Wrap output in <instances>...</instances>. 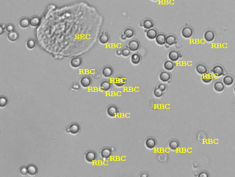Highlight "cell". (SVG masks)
I'll use <instances>...</instances> for the list:
<instances>
[{
	"instance_id": "obj_43",
	"label": "cell",
	"mask_w": 235,
	"mask_h": 177,
	"mask_svg": "<svg viewBox=\"0 0 235 177\" xmlns=\"http://www.w3.org/2000/svg\"><path fill=\"white\" fill-rule=\"evenodd\" d=\"M199 177H208L209 175L207 172H201L199 174H198Z\"/></svg>"
},
{
	"instance_id": "obj_24",
	"label": "cell",
	"mask_w": 235,
	"mask_h": 177,
	"mask_svg": "<svg viewBox=\"0 0 235 177\" xmlns=\"http://www.w3.org/2000/svg\"><path fill=\"white\" fill-rule=\"evenodd\" d=\"M40 23H41V19L38 16H33V17L30 18V24H31V27H38Z\"/></svg>"
},
{
	"instance_id": "obj_7",
	"label": "cell",
	"mask_w": 235,
	"mask_h": 177,
	"mask_svg": "<svg viewBox=\"0 0 235 177\" xmlns=\"http://www.w3.org/2000/svg\"><path fill=\"white\" fill-rule=\"evenodd\" d=\"M154 22L152 19H149V18H146L140 23V27L144 28L146 30L152 29V28H154Z\"/></svg>"
},
{
	"instance_id": "obj_25",
	"label": "cell",
	"mask_w": 235,
	"mask_h": 177,
	"mask_svg": "<svg viewBox=\"0 0 235 177\" xmlns=\"http://www.w3.org/2000/svg\"><path fill=\"white\" fill-rule=\"evenodd\" d=\"M28 169V174L30 176H35L38 172L37 167L34 164H30L27 166Z\"/></svg>"
},
{
	"instance_id": "obj_18",
	"label": "cell",
	"mask_w": 235,
	"mask_h": 177,
	"mask_svg": "<svg viewBox=\"0 0 235 177\" xmlns=\"http://www.w3.org/2000/svg\"><path fill=\"white\" fill-rule=\"evenodd\" d=\"M100 155L102 157V158H104V160L108 159L112 155V150L111 148H104L101 150V152H100Z\"/></svg>"
},
{
	"instance_id": "obj_36",
	"label": "cell",
	"mask_w": 235,
	"mask_h": 177,
	"mask_svg": "<svg viewBox=\"0 0 235 177\" xmlns=\"http://www.w3.org/2000/svg\"><path fill=\"white\" fill-rule=\"evenodd\" d=\"M153 95L154 96V97H156V98H160L162 97L163 95H164V92L161 91L158 87H156L154 89Z\"/></svg>"
},
{
	"instance_id": "obj_5",
	"label": "cell",
	"mask_w": 235,
	"mask_h": 177,
	"mask_svg": "<svg viewBox=\"0 0 235 177\" xmlns=\"http://www.w3.org/2000/svg\"><path fill=\"white\" fill-rule=\"evenodd\" d=\"M97 158V154L95 151L88 150L85 154V159L88 163L95 162Z\"/></svg>"
},
{
	"instance_id": "obj_15",
	"label": "cell",
	"mask_w": 235,
	"mask_h": 177,
	"mask_svg": "<svg viewBox=\"0 0 235 177\" xmlns=\"http://www.w3.org/2000/svg\"><path fill=\"white\" fill-rule=\"evenodd\" d=\"M112 88L111 82L108 80H103L99 84V88L102 91H108Z\"/></svg>"
},
{
	"instance_id": "obj_13",
	"label": "cell",
	"mask_w": 235,
	"mask_h": 177,
	"mask_svg": "<svg viewBox=\"0 0 235 177\" xmlns=\"http://www.w3.org/2000/svg\"><path fill=\"white\" fill-rule=\"evenodd\" d=\"M159 78L161 82L166 83V82H169L170 79H171V75H170V73L168 71H162L160 73Z\"/></svg>"
},
{
	"instance_id": "obj_40",
	"label": "cell",
	"mask_w": 235,
	"mask_h": 177,
	"mask_svg": "<svg viewBox=\"0 0 235 177\" xmlns=\"http://www.w3.org/2000/svg\"><path fill=\"white\" fill-rule=\"evenodd\" d=\"M157 87L159 88L161 91H162L163 92H164L166 89H167V86H166V84L164 83V82H163V83H161V84H159Z\"/></svg>"
},
{
	"instance_id": "obj_38",
	"label": "cell",
	"mask_w": 235,
	"mask_h": 177,
	"mask_svg": "<svg viewBox=\"0 0 235 177\" xmlns=\"http://www.w3.org/2000/svg\"><path fill=\"white\" fill-rule=\"evenodd\" d=\"M130 53H131V51L129 49V48L126 47L122 49V56H124V57H128L130 55Z\"/></svg>"
},
{
	"instance_id": "obj_45",
	"label": "cell",
	"mask_w": 235,
	"mask_h": 177,
	"mask_svg": "<svg viewBox=\"0 0 235 177\" xmlns=\"http://www.w3.org/2000/svg\"><path fill=\"white\" fill-rule=\"evenodd\" d=\"M116 55L118 56H121L122 55V49H117L116 51Z\"/></svg>"
},
{
	"instance_id": "obj_34",
	"label": "cell",
	"mask_w": 235,
	"mask_h": 177,
	"mask_svg": "<svg viewBox=\"0 0 235 177\" xmlns=\"http://www.w3.org/2000/svg\"><path fill=\"white\" fill-rule=\"evenodd\" d=\"M36 45H37V44H36L35 40L33 39L28 40L26 41V47L29 50H33L35 49L36 47Z\"/></svg>"
},
{
	"instance_id": "obj_33",
	"label": "cell",
	"mask_w": 235,
	"mask_h": 177,
	"mask_svg": "<svg viewBox=\"0 0 235 177\" xmlns=\"http://www.w3.org/2000/svg\"><path fill=\"white\" fill-rule=\"evenodd\" d=\"M124 33L125 34L128 39H131L134 35V31L132 28H126L124 29Z\"/></svg>"
},
{
	"instance_id": "obj_28",
	"label": "cell",
	"mask_w": 235,
	"mask_h": 177,
	"mask_svg": "<svg viewBox=\"0 0 235 177\" xmlns=\"http://www.w3.org/2000/svg\"><path fill=\"white\" fill-rule=\"evenodd\" d=\"M177 39L176 37L174 35H169L166 36V45L173 46L176 44Z\"/></svg>"
},
{
	"instance_id": "obj_10",
	"label": "cell",
	"mask_w": 235,
	"mask_h": 177,
	"mask_svg": "<svg viewBox=\"0 0 235 177\" xmlns=\"http://www.w3.org/2000/svg\"><path fill=\"white\" fill-rule=\"evenodd\" d=\"M195 70H196V73H197L198 74H199V75H201V76L204 75V74H206L207 73H209L208 69V67H207V66L206 65V64H202V63L196 64V67H195Z\"/></svg>"
},
{
	"instance_id": "obj_21",
	"label": "cell",
	"mask_w": 235,
	"mask_h": 177,
	"mask_svg": "<svg viewBox=\"0 0 235 177\" xmlns=\"http://www.w3.org/2000/svg\"><path fill=\"white\" fill-rule=\"evenodd\" d=\"M81 64H82V59L81 58L79 57L73 58L70 62V66H71L73 68H75V69L79 68V66L81 65Z\"/></svg>"
},
{
	"instance_id": "obj_31",
	"label": "cell",
	"mask_w": 235,
	"mask_h": 177,
	"mask_svg": "<svg viewBox=\"0 0 235 177\" xmlns=\"http://www.w3.org/2000/svg\"><path fill=\"white\" fill-rule=\"evenodd\" d=\"M223 82H224L225 85L231 86L232 84H233V83H234V78L230 75L225 76L223 78Z\"/></svg>"
},
{
	"instance_id": "obj_27",
	"label": "cell",
	"mask_w": 235,
	"mask_h": 177,
	"mask_svg": "<svg viewBox=\"0 0 235 177\" xmlns=\"http://www.w3.org/2000/svg\"><path fill=\"white\" fill-rule=\"evenodd\" d=\"M213 88L214 91L218 92V93H221V92H223L225 90V84L223 82L221 81L216 82L214 84Z\"/></svg>"
},
{
	"instance_id": "obj_3",
	"label": "cell",
	"mask_w": 235,
	"mask_h": 177,
	"mask_svg": "<svg viewBox=\"0 0 235 177\" xmlns=\"http://www.w3.org/2000/svg\"><path fill=\"white\" fill-rule=\"evenodd\" d=\"M224 69L222 66L221 65H215L211 69V73L215 77H221V76L224 75Z\"/></svg>"
},
{
	"instance_id": "obj_30",
	"label": "cell",
	"mask_w": 235,
	"mask_h": 177,
	"mask_svg": "<svg viewBox=\"0 0 235 177\" xmlns=\"http://www.w3.org/2000/svg\"><path fill=\"white\" fill-rule=\"evenodd\" d=\"M179 146H180V143L177 140H170L169 143H168V148H170V150H171L172 151H175L176 150H178Z\"/></svg>"
},
{
	"instance_id": "obj_46",
	"label": "cell",
	"mask_w": 235,
	"mask_h": 177,
	"mask_svg": "<svg viewBox=\"0 0 235 177\" xmlns=\"http://www.w3.org/2000/svg\"><path fill=\"white\" fill-rule=\"evenodd\" d=\"M148 176V174H147V173H146V174H144V173H142V174H140V176H141V177Z\"/></svg>"
},
{
	"instance_id": "obj_16",
	"label": "cell",
	"mask_w": 235,
	"mask_h": 177,
	"mask_svg": "<svg viewBox=\"0 0 235 177\" xmlns=\"http://www.w3.org/2000/svg\"><path fill=\"white\" fill-rule=\"evenodd\" d=\"M156 43L159 46H164L166 44V35L164 33H159L155 39Z\"/></svg>"
},
{
	"instance_id": "obj_20",
	"label": "cell",
	"mask_w": 235,
	"mask_h": 177,
	"mask_svg": "<svg viewBox=\"0 0 235 177\" xmlns=\"http://www.w3.org/2000/svg\"><path fill=\"white\" fill-rule=\"evenodd\" d=\"M7 38L10 42H15L17 41L18 39L19 38V34L17 31L10 32V33H8Z\"/></svg>"
},
{
	"instance_id": "obj_42",
	"label": "cell",
	"mask_w": 235,
	"mask_h": 177,
	"mask_svg": "<svg viewBox=\"0 0 235 177\" xmlns=\"http://www.w3.org/2000/svg\"><path fill=\"white\" fill-rule=\"evenodd\" d=\"M4 31H6V25L4 24H1V25H0V35H3Z\"/></svg>"
},
{
	"instance_id": "obj_2",
	"label": "cell",
	"mask_w": 235,
	"mask_h": 177,
	"mask_svg": "<svg viewBox=\"0 0 235 177\" xmlns=\"http://www.w3.org/2000/svg\"><path fill=\"white\" fill-rule=\"evenodd\" d=\"M106 113H107V115L109 117L115 118L119 114V109L114 104H111V105H109L107 107Z\"/></svg>"
},
{
	"instance_id": "obj_39",
	"label": "cell",
	"mask_w": 235,
	"mask_h": 177,
	"mask_svg": "<svg viewBox=\"0 0 235 177\" xmlns=\"http://www.w3.org/2000/svg\"><path fill=\"white\" fill-rule=\"evenodd\" d=\"M19 172L21 175L22 176H26L28 174V169H27V166H22L20 168V170H19Z\"/></svg>"
},
{
	"instance_id": "obj_12",
	"label": "cell",
	"mask_w": 235,
	"mask_h": 177,
	"mask_svg": "<svg viewBox=\"0 0 235 177\" xmlns=\"http://www.w3.org/2000/svg\"><path fill=\"white\" fill-rule=\"evenodd\" d=\"M92 83V79L90 76H86L80 79V85L83 88H88Z\"/></svg>"
},
{
	"instance_id": "obj_22",
	"label": "cell",
	"mask_w": 235,
	"mask_h": 177,
	"mask_svg": "<svg viewBox=\"0 0 235 177\" xmlns=\"http://www.w3.org/2000/svg\"><path fill=\"white\" fill-rule=\"evenodd\" d=\"M19 26L21 29H27L31 26L30 24V19L28 17H22L19 22Z\"/></svg>"
},
{
	"instance_id": "obj_26",
	"label": "cell",
	"mask_w": 235,
	"mask_h": 177,
	"mask_svg": "<svg viewBox=\"0 0 235 177\" xmlns=\"http://www.w3.org/2000/svg\"><path fill=\"white\" fill-rule=\"evenodd\" d=\"M110 35H108V33H106V32H102L99 36V40L101 44H106L110 41Z\"/></svg>"
},
{
	"instance_id": "obj_4",
	"label": "cell",
	"mask_w": 235,
	"mask_h": 177,
	"mask_svg": "<svg viewBox=\"0 0 235 177\" xmlns=\"http://www.w3.org/2000/svg\"><path fill=\"white\" fill-rule=\"evenodd\" d=\"M194 34V31L192 27H185L181 30V36L184 39H190Z\"/></svg>"
},
{
	"instance_id": "obj_29",
	"label": "cell",
	"mask_w": 235,
	"mask_h": 177,
	"mask_svg": "<svg viewBox=\"0 0 235 177\" xmlns=\"http://www.w3.org/2000/svg\"><path fill=\"white\" fill-rule=\"evenodd\" d=\"M212 80H213V76H212V73H207L201 76V80L205 84L210 83L212 81Z\"/></svg>"
},
{
	"instance_id": "obj_19",
	"label": "cell",
	"mask_w": 235,
	"mask_h": 177,
	"mask_svg": "<svg viewBox=\"0 0 235 177\" xmlns=\"http://www.w3.org/2000/svg\"><path fill=\"white\" fill-rule=\"evenodd\" d=\"M145 145L148 150H153L156 145V141L154 138H148L145 141Z\"/></svg>"
},
{
	"instance_id": "obj_48",
	"label": "cell",
	"mask_w": 235,
	"mask_h": 177,
	"mask_svg": "<svg viewBox=\"0 0 235 177\" xmlns=\"http://www.w3.org/2000/svg\"><path fill=\"white\" fill-rule=\"evenodd\" d=\"M234 93H235V86H234Z\"/></svg>"
},
{
	"instance_id": "obj_14",
	"label": "cell",
	"mask_w": 235,
	"mask_h": 177,
	"mask_svg": "<svg viewBox=\"0 0 235 177\" xmlns=\"http://www.w3.org/2000/svg\"><path fill=\"white\" fill-rule=\"evenodd\" d=\"M158 32L155 29L152 28V29L146 30V37L148 38V40H155L156 36L158 35Z\"/></svg>"
},
{
	"instance_id": "obj_1",
	"label": "cell",
	"mask_w": 235,
	"mask_h": 177,
	"mask_svg": "<svg viewBox=\"0 0 235 177\" xmlns=\"http://www.w3.org/2000/svg\"><path fill=\"white\" fill-rule=\"evenodd\" d=\"M80 130H81V127H80L79 124L77 123V122H72L69 125L66 127V133H68V134L75 135V134H77L80 132Z\"/></svg>"
},
{
	"instance_id": "obj_35",
	"label": "cell",
	"mask_w": 235,
	"mask_h": 177,
	"mask_svg": "<svg viewBox=\"0 0 235 177\" xmlns=\"http://www.w3.org/2000/svg\"><path fill=\"white\" fill-rule=\"evenodd\" d=\"M8 103H9V100H8L7 97L4 96H1L0 97V107L4 108L5 106H7Z\"/></svg>"
},
{
	"instance_id": "obj_17",
	"label": "cell",
	"mask_w": 235,
	"mask_h": 177,
	"mask_svg": "<svg viewBox=\"0 0 235 177\" xmlns=\"http://www.w3.org/2000/svg\"><path fill=\"white\" fill-rule=\"evenodd\" d=\"M168 59L170 60L176 62V61H178V60H179L180 54L178 51H175V50H172V51H170L169 53H168Z\"/></svg>"
},
{
	"instance_id": "obj_41",
	"label": "cell",
	"mask_w": 235,
	"mask_h": 177,
	"mask_svg": "<svg viewBox=\"0 0 235 177\" xmlns=\"http://www.w3.org/2000/svg\"><path fill=\"white\" fill-rule=\"evenodd\" d=\"M72 89L74 90V91H79V90L80 89L79 84H78L77 83L75 82V83L72 85Z\"/></svg>"
},
{
	"instance_id": "obj_37",
	"label": "cell",
	"mask_w": 235,
	"mask_h": 177,
	"mask_svg": "<svg viewBox=\"0 0 235 177\" xmlns=\"http://www.w3.org/2000/svg\"><path fill=\"white\" fill-rule=\"evenodd\" d=\"M6 31L8 33H10V32L15 31V25L13 24H8L6 25Z\"/></svg>"
},
{
	"instance_id": "obj_6",
	"label": "cell",
	"mask_w": 235,
	"mask_h": 177,
	"mask_svg": "<svg viewBox=\"0 0 235 177\" xmlns=\"http://www.w3.org/2000/svg\"><path fill=\"white\" fill-rule=\"evenodd\" d=\"M215 33L212 30H207L204 34V38L207 42H212L215 40Z\"/></svg>"
},
{
	"instance_id": "obj_32",
	"label": "cell",
	"mask_w": 235,
	"mask_h": 177,
	"mask_svg": "<svg viewBox=\"0 0 235 177\" xmlns=\"http://www.w3.org/2000/svg\"><path fill=\"white\" fill-rule=\"evenodd\" d=\"M141 56L139 55L138 53H134L132 54L130 57V61H131V63L134 64V65H137L141 62Z\"/></svg>"
},
{
	"instance_id": "obj_8",
	"label": "cell",
	"mask_w": 235,
	"mask_h": 177,
	"mask_svg": "<svg viewBox=\"0 0 235 177\" xmlns=\"http://www.w3.org/2000/svg\"><path fill=\"white\" fill-rule=\"evenodd\" d=\"M127 47L129 48V49L132 52H135L138 51L140 48V43L138 40H132L128 43Z\"/></svg>"
},
{
	"instance_id": "obj_11",
	"label": "cell",
	"mask_w": 235,
	"mask_h": 177,
	"mask_svg": "<svg viewBox=\"0 0 235 177\" xmlns=\"http://www.w3.org/2000/svg\"><path fill=\"white\" fill-rule=\"evenodd\" d=\"M102 76L105 78H110L112 77L114 73V70L111 66H106L101 70Z\"/></svg>"
},
{
	"instance_id": "obj_44",
	"label": "cell",
	"mask_w": 235,
	"mask_h": 177,
	"mask_svg": "<svg viewBox=\"0 0 235 177\" xmlns=\"http://www.w3.org/2000/svg\"><path fill=\"white\" fill-rule=\"evenodd\" d=\"M126 39H128V38H127V37H126V35L124 33H121V35H120V40H123V41H125Z\"/></svg>"
},
{
	"instance_id": "obj_23",
	"label": "cell",
	"mask_w": 235,
	"mask_h": 177,
	"mask_svg": "<svg viewBox=\"0 0 235 177\" xmlns=\"http://www.w3.org/2000/svg\"><path fill=\"white\" fill-rule=\"evenodd\" d=\"M176 66V64L174 62H172L171 60H167L164 63V68L166 71H171L174 69Z\"/></svg>"
},
{
	"instance_id": "obj_9",
	"label": "cell",
	"mask_w": 235,
	"mask_h": 177,
	"mask_svg": "<svg viewBox=\"0 0 235 177\" xmlns=\"http://www.w3.org/2000/svg\"><path fill=\"white\" fill-rule=\"evenodd\" d=\"M126 83V79L124 76L119 75L116 76L114 79V84L117 87H122Z\"/></svg>"
},
{
	"instance_id": "obj_47",
	"label": "cell",
	"mask_w": 235,
	"mask_h": 177,
	"mask_svg": "<svg viewBox=\"0 0 235 177\" xmlns=\"http://www.w3.org/2000/svg\"><path fill=\"white\" fill-rule=\"evenodd\" d=\"M151 1H157L159 0H151Z\"/></svg>"
}]
</instances>
